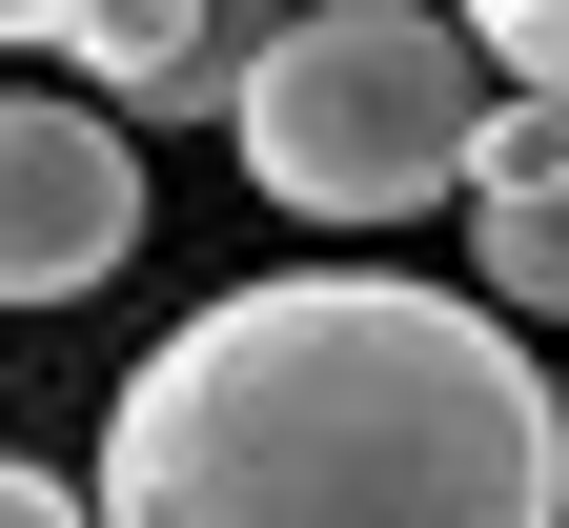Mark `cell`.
<instances>
[{
	"instance_id": "8992f818",
	"label": "cell",
	"mask_w": 569,
	"mask_h": 528,
	"mask_svg": "<svg viewBox=\"0 0 569 528\" xmlns=\"http://www.w3.org/2000/svg\"><path fill=\"white\" fill-rule=\"evenodd\" d=\"M0 528H102V488H61L41 447H0Z\"/></svg>"
},
{
	"instance_id": "6da1fadb",
	"label": "cell",
	"mask_w": 569,
	"mask_h": 528,
	"mask_svg": "<svg viewBox=\"0 0 569 528\" xmlns=\"http://www.w3.org/2000/svg\"><path fill=\"white\" fill-rule=\"evenodd\" d=\"M82 488L102 528H549L569 387L468 285L264 265L122 366Z\"/></svg>"
},
{
	"instance_id": "5b68a950",
	"label": "cell",
	"mask_w": 569,
	"mask_h": 528,
	"mask_svg": "<svg viewBox=\"0 0 569 528\" xmlns=\"http://www.w3.org/2000/svg\"><path fill=\"white\" fill-rule=\"evenodd\" d=\"M468 21H488V61H509V82L569 102V0H468Z\"/></svg>"
},
{
	"instance_id": "277c9868",
	"label": "cell",
	"mask_w": 569,
	"mask_h": 528,
	"mask_svg": "<svg viewBox=\"0 0 569 528\" xmlns=\"http://www.w3.org/2000/svg\"><path fill=\"white\" fill-rule=\"evenodd\" d=\"M468 245H488V306H509V326H569V102L549 82H509V122H488Z\"/></svg>"
},
{
	"instance_id": "52a82bcc",
	"label": "cell",
	"mask_w": 569,
	"mask_h": 528,
	"mask_svg": "<svg viewBox=\"0 0 569 528\" xmlns=\"http://www.w3.org/2000/svg\"><path fill=\"white\" fill-rule=\"evenodd\" d=\"M102 21V0H0V41H82Z\"/></svg>"
},
{
	"instance_id": "7a4b0ae2",
	"label": "cell",
	"mask_w": 569,
	"mask_h": 528,
	"mask_svg": "<svg viewBox=\"0 0 569 528\" xmlns=\"http://www.w3.org/2000/svg\"><path fill=\"white\" fill-rule=\"evenodd\" d=\"M488 122H509V61H488L468 0H306V21L244 61V102H224L244 183L284 223H367V245L407 203H468Z\"/></svg>"
},
{
	"instance_id": "3957f363",
	"label": "cell",
	"mask_w": 569,
	"mask_h": 528,
	"mask_svg": "<svg viewBox=\"0 0 569 528\" xmlns=\"http://www.w3.org/2000/svg\"><path fill=\"white\" fill-rule=\"evenodd\" d=\"M142 245V122L82 82H0V306H82Z\"/></svg>"
},
{
	"instance_id": "ba28073f",
	"label": "cell",
	"mask_w": 569,
	"mask_h": 528,
	"mask_svg": "<svg viewBox=\"0 0 569 528\" xmlns=\"http://www.w3.org/2000/svg\"><path fill=\"white\" fill-rule=\"evenodd\" d=\"M244 21H264V41H284V21H306V0H244Z\"/></svg>"
}]
</instances>
